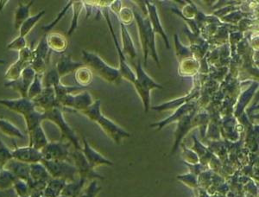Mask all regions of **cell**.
I'll return each mask as SVG.
<instances>
[{"mask_svg": "<svg viewBox=\"0 0 259 197\" xmlns=\"http://www.w3.org/2000/svg\"><path fill=\"white\" fill-rule=\"evenodd\" d=\"M95 122L99 124L103 131L106 132V134L113 138L117 144L120 143L122 138L130 137L129 133L121 129L120 127H118L117 125H115L112 121L106 118L102 114L99 115Z\"/></svg>", "mask_w": 259, "mask_h": 197, "instance_id": "obj_17", "label": "cell"}, {"mask_svg": "<svg viewBox=\"0 0 259 197\" xmlns=\"http://www.w3.org/2000/svg\"><path fill=\"white\" fill-rule=\"evenodd\" d=\"M71 156H72V159H74V164H75L74 166L76 168L78 173L80 174V178L85 180L87 178H94V177L102 178L94 171L91 165H89V163L88 162V160L85 159L81 150H75L71 154Z\"/></svg>", "mask_w": 259, "mask_h": 197, "instance_id": "obj_14", "label": "cell"}, {"mask_svg": "<svg viewBox=\"0 0 259 197\" xmlns=\"http://www.w3.org/2000/svg\"><path fill=\"white\" fill-rule=\"evenodd\" d=\"M33 61V50L30 48H24L18 52V59L17 62L10 66L5 74L6 82L16 81L20 77L22 72L31 66Z\"/></svg>", "mask_w": 259, "mask_h": 197, "instance_id": "obj_8", "label": "cell"}, {"mask_svg": "<svg viewBox=\"0 0 259 197\" xmlns=\"http://www.w3.org/2000/svg\"><path fill=\"white\" fill-rule=\"evenodd\" d=\"M5 63H6V62H5V60L0 59V64H5Z\"/></svg>", "mask_w": 259, "mask_h": 197, "instance_id": "obj_47", "label": "cell"}, {"mask_svg": "<svg viewBox=\"0 0 259 197\" xmlns=\"http://www.w3.org/2000/svg\"><path fill=\"white\" fill-rule=\"evenodd\" d=\"M32 100L35 102L36 108L41 112H48L56 107L62 109L56 100L54 88H44L41 94Z\"/></svg>", "mask_w": 259, "mask_h": 197, "instance_id": "obj_13", "label": "cell"}, {"mask_svg": "<svg viewBox=\"0 0 259 197\" xmlns=\"http://www.w3.org/2000/svg\"><path fill=\"white\" fill-rule=\"evenodd\" d=\"M12 156L16 160L29 165L41 163L42 159L41 150H36L31 146L16 147L15 150H12Z\"/></svg>", "mask_w": 259, "mask_h": 197, "instance_id": "obj_15", "label": "cell"}, {"mask_svg": "<svg viewBox=\"0 0 259 197\" xmlns=\"http://www.w3.org/2000/svg\"><path fill=\"white\" fill-rule=\"evenodd\" d=\"M0 105L6 106L11 111L19 113L23 116L27 114L30 111L36 109L35 102L28 97H20L18 99H12V100L2 99L0 100Z\"/></svg>", "mask_w": 259, "mask_h": 197, "instance_id": "obj_12", "label": "cell"}, {"mask_svg": "<svg viewBox=\"0 0 259 197\" xmlns=\"http://www.w3.org/2000/svg\"><path fill=\"white\" fill-rule=\"evenodd\" d=\"M70 144L63 142H49L45 148L41 149L42 159L46 160L67 161L69 156Z\"/></svg>", "mask_w": 259, "mask_h": 197, "instance_id": "obj_11", "label": "cell"}, {"mask_svg": "<svg viewBox=\"0 0 259 197\" xmlns=\"http://www.w3.org/2000/svg\"><path fill=\"white\" fill-rule=\"evenodd\" d=\"M7 171H11L18 179L23 180L24 182L30 184V165L29 164L20 162L18 160L12 159L9 162L6 164L4 167Z\"/></svg>", "mask_w": 259, "mask_h": 197, "instance_id": "obj_18", "label": "cell"}, {"mask_svg": "<svg viewBox=\"0 0 259 197\" xmlns=\"http://www.w3.org/2000/svg\"><path fill=\"white\" fill-rule=\"evenodd\" d=\"M175 44H176V50H177V56L179 62H183L184 60L189 58H194L191 50L189 48L183 46L178 39V35H175Z\"/></svg>", "mask_w": 259, "mask_h": 197, "instance_id": "obj_36", "label": "cell"}, {"mask_svg": "<svg viewBox=\"0 0 259 197\" xmlns=\"http://www.w3.org/2000/svg\"><path fill=\"white\" fill-rule=\"evenodd\" d=\"M8 2H9L8 0H7V1H6V0H5V1H0V12L3 10L4 7L8 4Z\"/></svg>", "mask_w": 259, "mask_h": 197, "instance_id": "obj_46", "label": "cell"}, {"mask_svg": "<svg viewBox=\"0 0 259 197\" xmlns=\"http://www.w3.org/2000/svg\"><path fill=\"white\" fill-rule=\"evenodd\" d=\"M3 169H4L3 167H1V166H0V172H1V171H3Z\"/></svg>", "mask_w": 259, "mask_h": 197, "instance_id": "obj_48", "label": "cell"}, {"mask_svg": "<svg viewBox=\"0 0 259 197\" xmlns=\"http://www.w3.org/2000/svg\"><path fill=\"white\" fill-rule=\"evenodd\" d=\"M118 16L121 24H124V25L131 24L133 18H134L133 11H132V9L128 8V7H123L120 10V12L118 13Z\"/></svg>", "mask_w": 259, "mask_h": 197, "instance_id": "obj_43", "label": "cell"}, {"mask_svg": "<svg viewBox=\"0 0 259 197\" xmlns=\"http://www.w3.org/2000/svg\"><path fill=\"white\" fill-rule=\"evenodd\" d=\"M13 188H14L16 194H18V197L30 195V187L28 185V183L23 181V180H16V182H14V185H13Z\"/></svg>", "mask_w": 259, "mask_h": 197, "instance_id": "obj_41", "label": "cell"}, {"mask_svg": "<svg viewBox=\"0 0 259 197\" xmlns=\"http://www.w3.org/2000/svg\"><path fill=\"white\" fill-rule=\"evenodd\" d=\"M17 179L18 178L11 171L3 169V171L0 172V189L6 190L13 188Z\"/></svg>", "mask_w": 259, "mask_h": 197, "instance_id": "obj_35", "label": "cell"}, {"mask_svg": "<svg viewBox=\"0 0 259 197\" xmlns=\"http://www.w3.org/2000/svg\"><path fill=\"white\" fill-rule=\"evenodd\" d=\"M72 8H73V19L71 22L70 28L67 32V35H69V36L72 35V34L76 30L79 17H80V13H81L83 8H84L83 1H73Z\"/></svg>", "mask_w": 259, "mask_h": 197, "instance_id": "obj_32", "label": "cell"}, {"mask_svg": "<svg viewBox=\"0 0 259 197\" xmlns=\"http://www.w3.org/2000/svg\"><path fill=\"white\" fill-rule=\"evenodd\" d=\"M24 118L26 123L27 132L29 133L45 121V113L36 108L24 115Z\"/></svg>", "mask_w": 259, "mask_h": 197, "instance_id": "obj_24", "label": "cell"}, {"mask_svg": "<svg viewBox=\"0 0 259 197\" xmlns=\"http://www.w3.org/2000/svg\"><path fill=\"white\" fill-rule=\"evenodd\" d=\"M35 1H30V3L24 5V4H18V7L15 11L14 16V27L16 30H19L21 25L24 24V21L30 18V10Z\"/></svg>", "mask_w": 259, "mask_h": 197, "instance_id": "obj_25", "label": "cell"}, {"mask_svg": "<svg viewBox=\"0 0 259 197\" xmlns=\"http://www.w3.org/2000/svg\"><path fill=\"white\" fill-rule=\"evenodd\" d=\"M29 139H30L29 146L39 150L45 148L49 143V139L45 134V130L42 128L41 125L35 127L32 132L29 133Z\"/></svg>", "mask_w": 259, "mask_h": 197, "instance_id": "obj_22", "label": "cell"}, {"mask_svg": "<svg viewBox=\"0 0 259 197\" xmlns=\"http://www.w3.org/2000/svg\"><path fill=\"white\" fill-rule=\"evenodd\" d=\"M41 163L47 169L48 172L52 178L64 180L69 182L76 181L75 175L78 171L74 165L67 161L46 160L44 159H41Z\"/></svg>", "mask_w": 259, "mask_h": 197, "instance_id": "obj_4", "label": "cell"}, {"mask_svg": "<svg viewBox=\"0 0 259 197\" xmlns=\"http://www.w3.org/2000/svg\"><path fill=\"white\" fill-rule=\"evenodd\" d=\"M93 79H94L93 71L85 65L75 71V80L81 88L85 89L88 86L90 85L93 82Z\"/></svg>", "mask_w": 259, "mask_h": 197, "instance_id": "obj_29", "label": "cell"}, {"mask_svg": "<svg viewBox=\"0 0 259 197\" xmlns=\"http://www.w3.org/2000/svg\"><path fill=\"white\" fill-rule=\"evenodd\" d=\"M41 82L44 88H54L61 83V77L56 70V67L47 69L45 74H42Z\"/></svg>", "mask_w": 259, "mask_h": 197, "instance_id": "obj_31", "label": "cell"}, {"mask_svg": "<svg viewBox=\"0 0 259 197\" xmlns=\"http://www.w3.org/2000/svg\"><path fill=\"white\" fill-rule=\"evenodd\" d=\"M67 182L64 180L51 178L48 182L47 186L44 190V195L45 197H59L60 194H62V189L64 188Z\"/></svg>", "mask_w": 259, "mask_h": 197, "instance_id": "obj_26", "label": "cell"}, {"mask_svg": "<svg viewBox=\"0 0 259 197\" xmlns=\"http://www.w3.org/2000/svg\"><path fill=\"white\" fill-rule=\"evenodd\" d=\"M100 6L102 7L101 8V13L106 18V22H107V24L109 27L110 32L112 34V38L114 41L115 47L118 51V59H119V68H118V70L120 72L121 76L123 79H125L133 84L136 82V74L132 70V68H130V66L126 62V57L123 53L122 49H121L119 44H118V39H117V36L115 34L113 27H112V22L110 19L109 7H108V6H104V5H100Z\"/></svg>", "mask_w": 259, "mask_h": 197, "instance_id": "obj_5", "label": "cell"}, {"mask_svg": "<svg viewBox=\"0 0 259 197\" xmlns=\"http://www.w3.org/2000/svg\"><path fill=\"white\" fill-rule=\"evenodd\" d=\"M85 180L80 178L79 181H74V182H69L65 185L64 188L62 189V194L67 197H75L79 194L83 184Z\"/></svg>", "mask_w": 259, "mask_h": 197, "instance_id": "obj_33", "label": "cell"}, {"mask_svg": "<svg viewBox=\"0 0 259 197\" xmlns=\"http://www.w3.org/2000/svg\"><path fill=\"white\" fill-rule=\"evenodd\" d=\"M27 47V42L25 37L18 35L14 40H12L9 45H7V50H16V51H20L24 50V48Z\"/></svg>", "mask_w": 259, "mask_h": 197, "instance_id": "obj_42", "label": "cell"}, {"mask_svg": "<svg viewBox=\"0 0 259 197\" xmlns=\"http://www.w3.org/2000/svg\"><path fill=\"white\" fill-rule=\"evenodd\" d=\"M196 95H198V91L195 89L194 91L193 90L191 94H189L188 96L181 98V99H177V100H174V101H171V102H168V103L164 104L162 106H156V107H153V109H156V110H165V109L173 108L175 106H179V104L183 103L184 101L191 100L192 98H194Z\"/></svg>", "mask_w": 259, "mask_h": 197, "instance_id": "obj_39", "label": "cell"}, {"mask_svg": "<svg viewBox=\"0 0 259 197\" xmlns=\"http://www.w3.org/2000/svg\"><path fill=\"white\" fill-rule=\"evenodd\" d=\"M84 149L82 150L83 154L85 156V159L89 163V165H91L93 169L98 167L100 165H112V163L110 162L109 160L105 159L103 156H101L100 153L95 151L93 148L89 145V142L84 138Z\"/></svg>", "mask_w": 259, "mask_h": 197, "instance_id": "obj_20", "label": "cell"}, {"mask_svg": "<svg viewBox=\"0 0 259 197\" xmlns=\"http://www.w3.org/2000/svg\"><path fill=\"white\" fill-rule=\"evenodd\" d=\"M121 37H122V44H123V53L124 56H129L130 58L134 61L138 56L135 45L133 44V38L130 35L129 31L127 30L125 25L120 23Z\"/></svg>", "mask_w": 259, "mask_h": 197, "instance_id": "obj_23", "label": "cell"}, {"mask_svg": "<svg viewBox=\"0 0 259 197\" xmlns=\"http://www.w3.org/2000/svg\"><path fill=\"white\" fill-rule=\"evenodd\" d=\"M45 121H51L59 127L62 133V139H68V141L74 144L77 150H81L80 143L78 141V138L76 134L74 133V130L72 129L65 121L62 109L56 107L50 111L45 112Z\"/></svg>", "mask_w": 259, "mask_h": 197, "instance_id": "obj_6", "label": "cell"}, {"mask_svg": "<svg viewBox=\"0 0 259 197\" xmlns=\"http://www.w3.org/2000/svg\"><path fill=\"white\" fill-rule=\"evenodd\" d=\"M35 75L36 73L35 70L31 67H28L22 72L20 77L18 80L12 82H6L5 83V87L7 89H13L18 92L21 94V97H27L28 90L32 84Z\"/></svg>", "mask_w": 259, "mask_h": 197, "instance_id": "obj_10", "label": "cell"}, {"mask_svg": "<svg viewBox=\"0 0 259 197\" xmlns=\"http://www.w3.org/2000/svg\"><path fill=\"white\" fill-rule=\"evenodd\" d=\"M133 12L134 18L137 21V24H138L139 38H140L142 50L144 53L145 65V66L147 65L148 56L150 54L154 61L156 62L157 66L160 67L159 57H158L157 51H156V40H155L156 34L152 30L150 20L148 17L145 18L144 16H142L141 13L138 10L134 9Z\"/></svg>", "mask_w": 259, "mask_h": 197, "instance_id": "obj_1", "label": "cell"}, {"mask_svg": "<svg viewBox=\"0 0 259 197\" xmlns=\"http://www.w3.org/2000/svg\"><path fill=\"white\" fill-rule=\"evenodd\" d=\"M51 53L52 51L47 45V34H45L35 50H33V61L30 67L36 74L42 75L47 71L50 66Z\"/></svg>", "mask_w": 259, "mask_h": 197, "instance_id": "obj_7", "label": "cell"}, {"mask_svg": "<svg viewBox=\"0 0 259 197\" xmlns=\"http://www.w3.org/2000/svg\"><path fill=\"white\" fill-rule=\"evenodd\" d=\"M93 103L94 101H93L91 94L88 91H84L75 95L73 94H67L58 101V104L62 107V110L65 108H68L69 110L74 109L81 112L89 108Z\"/></svg>", "mask_w": 259, "mask_h": 197, "instance_id": "obj_9", "label": "cell"}, {"mask_svg": "<svg viewBox=\"0 0 259 197\" xmlns=\"http://www.w3.org/2000/svg\"><path fill=\"white\" fill-rule=\"evenodd\" d=\"M0 197H18V194H16L14 188H9L6 190L0 189Z\"/></svg>", "mask_w": 259, "mask_h": 197, "instance_id": "obj_44", "label": "cell"}, {"mask_svg": "<svg viewBox=\"0 0 259 197\" xmlns=\"http://www.w3.org/2000/svg\"><path fill=\"white\" fill-rule=\"evenodd\" d=\"M136 68V82L133 83L136 90L141 97L145 106V110L148 112L150 106V91L153 89H162L163 87L156 83L142 67L141 62L139 61L138 64H134Z\"/></svg>", "mask_w": 259, "mask_h": 197, "instance_id": "obj_3", "label": "cell"}, {"mask_svg": "<svg viewBox=\"0 0 259 197\" xmlns=\"http://www.w3.org/2000/svg\"><path fill=\"white\" fill-rule=\"evenodd\" d=\"M0 132H2L5 135L8 136L10 138H17L20 139L25 138V136L21 132V130L16 127L14 124H12L11 121H7L6 119L0 118Z\"/></svg>", "mask_w": 259, "mask_h": 197, "instance_id": "obj_27", "label": "cell"}, {"mask_svg": "<svg viewBox=\"0 0 259 197\" xmlns=\"http://www.w3.org/2000/svg\"><path fill=\"white\" fill-rule=\"evenodd\" d=\"M12 159V150L6 146L3 140L0 138V166L5 167L6 164Z\"/></svg>", "mask_w": 259, "mask_h": 197, "instance_id": "obj_40", "label": "cell"}, {"mask_svg": "<svg viewBox=\"0 0 259 197\" xmlns=\"http://www.w3.org/2000/svg\"><path fill=\"white\" fill-rule=\"evenodd\" d=\"M23 197H31L30 195H27V196H23Z\"/></svg>", "mask_w": 259, "mask_h": 197, "instance_id": "obj_49", "label": "cell"}, {"mask_svg": "<svg viewBox=\"0 0 259 197\" xmlns=\"http://www.w3.org/2000/svg\"><path fill=\"white\" fill-rule=\"evenodd\" d=\"M83 66H85L83 62H74L70 56L62 55V57L56 63V68L60 77L62 78L67 74L75 72L78 68H81Z\"/></svg>", "mask_w": 259, "mask_h": 197, "instance_id": "obj_19", "label": "cell"}, {"mask_svg": "<svg viewBox=\"0 0 259 197\" xmlns=\"http://www.w3.org/2000/svg\"><path fill=\"white\" fill-rule=\"evenodd\" d=\"M199 70V62L194 58H189L180 62L179 74L189 76Z\"/></svg>", "mask_w": 259, "mask_h": 197, "instance_id": "obj_30", "label": "cell"}, {"mask_svg": "<svg viewBox=\"0 0 259 197\" xmlns=\"http://www.w3.org/2000/svg\"><path fill=\"white\" fill-rule=\"evenodd\" d=\"M45 13H46L45 10H41L35 15L30 16V18L24 21V24L21 25L20 29H19V31H20L19 35L25 37L32 30L33 28L35 26V24L41 20V18L45 15Z\"/></svg>", "mask_w": 259, "mask_h": 197, "instance_id": "obj_28", "label": "cell"}, {"mask_svg": "<svg viewBox=\"0 0 259 197\" xmlns=\"http://www.w3.org/2000/svg\"><path fill=\"white\" fill-rule=\"evenodd\" d=\"M145 4L146 8H147L148 18L150 20V23L151 24L154 33L155 34H159L163 38V40H164L167 49H170L169 41H168V36L166 35V32H165L162 24H161L156 6L153 3L150 2V1H145Z\"/></svg>", "mask_w": 259, "mask_h": 197, "instance_id": "obj_16", "label": "cell"}, {"mask_svg": "<svg viewBox=\"0 0 259 197\" xmlns=\"http://www.w3.org/2000/svg\"><path fill=\"white\" fill-rule=\"evenodd\" d=\"M41 79H42V75L36 74L35 79L33 81L32 84L30 85V89L28 90V94H27V97L30 99V100H34L42 91L44 87H42Z\"/></svg>", "mask_w": 259, "mask_h": 197, "instance_id": "obj_37", "label": "cell"}, {"mask_svg": "<svg viewBox=\"0 0 259 197\" xmlns=\"http://www.w3.org/2000/svg\"><path fill=\"white\" fill-rule=\"evenodd\" d=\"M83 63L89 67L92 71L106 81L107 83L118 85L122 82V76L118 68H112L107 64L97 54L90 52L88 50H82Z\"/></svg>", "mask_w": 259, "mask_h": 197, "instance_id": "obj_2", "label": "cell"}, {"mask_svg": "<svg viewBox=\"0 0 259 197\" xmlns=\"http://www.w3.org/2000/svg\"><path fill=\"white\" fill-rule=\"evenodd\" d=\"M72 4H73V1H69V2H68V4H67V5H66V6L63 7V9H62V11L60 12L59 14L57 15V17H56V18L55 19V20L52 21V22H51L50 24H47V25H44V26L41 27V30H45V34H49V32H50V30H52L54 27L56 26V24L59 23L60 21H61V19H62V18L64 17L65 14H66L68 10H69V8L72 7Z\"/></svg>", "mask_w": 259, "mask_h": 197, "instance_id": "obj_38", "label": "cell"}, {"mask_svg": "<svg viewBox=\"0 0 259 197\" xmlns=\"http://www.w3.org/2000/svg\"><path fill=\"white\" fill-rule=\"evenodd\" d=\"M121 1H113L112 2V4L110 5V8L112 10V12L116 13L117 15H118L119 12H120V10L122 9V5H121Z\"/></svg>", "mask_w": 259, "mask_h": 197, "instance_id": "obj_45", "label": "cell"}, {"mask_svg": "<svg viewBox=\"0 0 259 197\" xmlns=\"http://www.w3.org/2000/svg\"><path fill=\"white\" fill-rule=\"evenodd\" d=\"M47 45L51 51L62 54L68 48V41L64 35L60 33H49L47 34Z\"/></svg>", "mask_w": 259, "mask_h": 197, "instance_id": "obj_21", "label": "cell"}, {"mask_svg": "<svg viewBox=\"0 0 259 197\" xmlns=\"http://www.w3.org/2000/svg\"><path fill=\"white\" fill-rule=\"evenodd\" d=\"M54 89H55V93H56V100L58 102L62 97H64L65 95L74 94V92L82 90V89H84V88L76 87V86L63 85L62 83H60L58 85L54 87Z\"/></svg>", "mask_w": 259, "mask_h": 197, "instance_id": "obj_34", "label": "cell"}]
</instances>
